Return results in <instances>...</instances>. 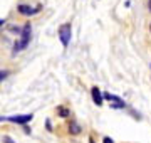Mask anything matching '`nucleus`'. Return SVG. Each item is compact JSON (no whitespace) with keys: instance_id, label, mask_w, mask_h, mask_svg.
Returning <instances> with one entry per match:
<instances>
[{"instance_id":"f257e3e1","label":"nucleus","mask_w":151,"mask_h":143,"mask_svg":"<svg viewBox=\"0 0 151 143\" xmlns=\"http://www.w3.org/2000/svg\"><path fill=\"white\" fill-rule=\"evenodd\" d=\"M20 39L15 42V46H14V49H12V52L14 54H17V52H20V51L27 49L29 42H30V35H32V25L30 24H25L24 27L20 29Z\"/></svg>"},{"instance_id":"f03ea898","label":"nucleus","mask_w":151,"mask_h":143,"mask_svg":"<svg viewBox=\"0 0 151 143\" xmlns=\"http://www.w3.org/2000/svg\"><path fill=\"white\" fill-rule=\"evenodd\" d=\"M70 37H72V25L70 24H62L59 27V39L64 47H67L70 44Z\"/></svg>"},{"instance_id":"7ed1b4c3","label":"nucleus","mask_w":151,"mask_h":143,"mask_svg":"<svg viewBox=\"0 0 151 143\" xmlns=\"http://www.w3.org/2000/svg\"><path fill=\"white\" fill-rule=\"evenodd\" d=\"M17 10H19V14H22V15L30 17V15H35L37 12H40V5L32 7L30 4H20V5H17Z\"/></svg>"},{"instance_id":"20e7f679","label":"nucleus","mask_w":151,"mask_h":143,"mask_svg":"<svg viewBox=\"0 0 151 143\" xmlns=\"http://www.w3.org/2000/svg\"><path fill=\"white\" fill-rule=\"evenodd\" d=\"M32 118H34V115H14V116H5V121L17 123V125H27Z\"/></svg>"},{"instance_id":"39448f33","label":"nucleus","mask_w":151,"mask_h":143,"mask_svg":"<svg viewBox=\"0 0 151 143\" xmlns=\"http://www.w3.org/2000/svg\"><path fill=\"white\" fill-rule=\"evenodd\" d=\"M91 94H92V101H94V105H97V106H101L103 105V93H101V91H99V88H96V86H94V88L91 89Z\"/></svg>"},{"instance_id":"423d86ee","label":"nucleus","mask_w":151,"mask_h":143,"mask_svg":"<svg viewBox=\"0 0 151 143\" xmlns=\"http://www.w3.org/2000/svg\"><path fill=\"white\" fill-rule=\"evenodd\" d=\"M69 131L72 133V135H79V133H81V126H79V123H76V121H70Z\"/></svg>"},{"instance_id":"0eeeda50","label":"nucleus","mask_w":151,"mask_h":143,"mask_svg":"<svg viewBox=\"0 0 151 143\" xmlns=\"http://www.w3.org/2000/svg\"><path fill=\"white\" fill-rule=\"evenodd\" d=\"M57 115L62 116V118H67V116L70 115V111L67 110V108H64V106H57Z\"/></svg>"},{"instance_id":"6e6552de","label":"nucleus","mask_w":151,"mask_h":143,"mask_svg":"<svg viewBox=\"0 0 151 143\" xmlns=\"http://www.w3.org/2000/svg\"><path fill=\"white\" fill-rule=\"evenodd\" d=\"M9 74H10V71H9V69H0V83H2L4 79H7V77H9Z\"/></svg>"},{"instance_id":"1a4fd4ad","label":"nucleus","mask_w":151,"mask_h":143,"mask_svg":"<svg viewBox=\"0 0 151 143\" xmlns=\"http://www.w3.org/2000/svg\"><path fill=\"white\" fill-rule=\"evenodd\" d=\"M2 140H4V143H15V142H14V140H12L10 136H4Z\"/></svg>"},{"instance_id":"9d476101","label":"nucleus","mask_w":151,"mask_h":143,"mask_svg":"<svg viewBox=\"0 0 151 143\" xmlns=\"http://www.w3.org/2000/svg\"><path fill=\"white\" fill-rule=\"evenodd\" d=\"M10 32H14V34H17V35H19V34H20V27H12Z\"/></svg>"},{"instance_id":"9b49d317","label":"nucleus","mask_w":151,"mask_h":143,"mask_svg":"<svg viewBox=\"0 0 151 143\" xmlns=\"http://www.w3.org/2000/svg\"><path fill=\"white\" fill-rule=\"evenodd\" d=\"M103 143H114V142H113V140H111V138H109V136H104Z\"/></svg>"},{"instance_id":"f8f14e48","label":"nucleus","mask_w":151,"mask_h":143,"mask_svg":"<svg viewBox=\"0 0 151 143\" xmlns=\"http://www.w3.org/2000/svg\"><path fill=\"white\" fill-rule=\"evenodd\" d=\"M4 24H5V20H4V19H0V27H2Z\"/></svg>"},{"instance_id":"ddd939ff","label":"nucleus","mask_w":151,"mask_h":143,"mask_svg":"<svg viewBox=\"0 0 151 143\" xmlns=\"http://www.w3.org/2000/svg\"><path fill=\"white\" fill-rule=\"evenodd\" d=\"M148 9H150V12H151V0H150V4H148Z\"/></svg>"},{"instance_id":"4468645a","label":"nucleus","mask_w":151,"mask_h":143,"mask_svg":"<svg viewBox=\"0 0 151 143\" xmlns=\"http://www.w3.org/2000/svg\"><path fill=\"white\" fill-rule=\"evenodd\" d=\"M89 143H94V140H92V138H91V140H89Z\"/></svg>"},{"instance_id":"2eb2a0df","label":"nucleus","mask_w":151,"mask_h":143,"mask_svg":"<svg viewBox=\"0 0 151 143\" xmlns=\"http://www.w3.org/2000/svg\"><path fill=\"white\" fill-rule=\"evenodd\" d=\"M150 30H151V25H150Z\"/></svg>"}]
</instances>
